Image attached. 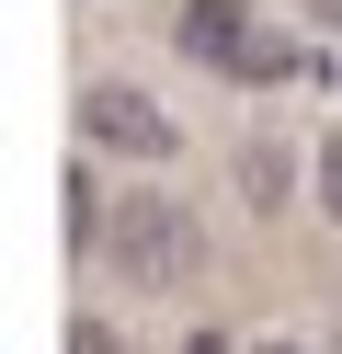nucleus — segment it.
Segmentation results:
<instances>
[{"instance_id":"obj_3","label":"nucleus","mask_w":342,"mask_h":354,"mask_svg":"<svg viewBox=\"0 0 342 354\" xmlns=\"http://www.w3.org/2000/svg\"><path fill=\"white\" fill-rule=\"evenodd\" d=\"M251 35H263V24H251L240 0H182V57H194V69H228V80H240Z\"/></svg>"},{"instance_id":"obj_1","label":"nucleus","mask_w":342,"mask_h":354,"mask_svg":"<svg viewBox=\"0 0 342 354\" xmlns=\"http://www.w3.org/2000/svg\"><path fill=\"white\" fill-rule=\"evenodd\" d=\"M205 252V229L171 206V194H137V206H114V263H126V286H182Z\"/></svg>"},{"instance_id":"obj_7","label":"nucleus","mask_w":342,"mask_h":354,"mask_svg":"<svg viewBox=\"0 0 342 354\" xmlns=\"http://www.w3.org/2000/svg\"><path fill=\"white\" fill-rule=\"evenodd\" d=\"M68 354H126V343H114L103 320H68Z\"/></svg>"},{"instance_id":"obj_9","label":"nucleus","mask_w":342,"mask_h":354,"mask_svg":"<svg viewBox=\"0 0 342 354\" xmlns=\"http://www.w3.org/2000/svg\"><path fill=\"white\" fill-rule=\"evenodd\" d=\"M263 354H296V343H263Z\"/></svg>"},{"instance_id":"obj_2","label":"nucleus","mask_w":342,"mask_h":354,"mask_svg":"<svg viewBox=\"0 0 342 354\" xmlns=\"http://www.w3.org/2000/svg\"><path fill=\"white\" fill-rule=\"evenodd\" d=\"M80 126H91V138H103V149H126V160H171V115H160V103L149 92H126V80H103V92H91L80 103Z\"/></svg>"},{"instance_id":"obj_6","label":"nucleus","mask_w":342,"mask_h":354,"mask_svg":"<svg viewBox=\"0 0 342 354\" xmlns=\"http://www.w3.org/2000/svg\"><path fill=\"white\" fill-rule=\"evenodd\" d=\"M319 206L342 217V138H319Z\"/></svg>"},{"instance_id":"obj_8","label":"nucleus","mask_w":342,"mask_h":354,"mask_svg":"<svg viewBox=\"0 0 342 354\" xmlns=\"http://www.w3.org/2000/svg\"><path fill=\"white\" fill-rule=\"evenodd\" d=\"M182 354H228V331H194V343H182Z\"/></svg>"},{"instance_id":"obj_5","label":"nucleus","mask_w":342,"mask_h":354,"mask_svg":"<svg viewBox=\"0 0 342 354\" xmlns=\"http://www.w3.org/2000/svg\"><path fill=\"white\" fill-rule=\"evenodd\" d=\"M296 69V35H251V57H240V80H285Z\"/></svg>"},{"instance_id":"obj_4","label":"nucleus","mask_w":342,"mask_h":354,"mask_svg":"<svg viewBox=\"0 0 342 354\" xmlns=\"http://www.w3.org/2000/svg\"><path fill=\"white\" fill-rule=\"evenodd\" d=\"M103 206H91V171H68V252H103Z\"/></svg>"}]
</instances>
